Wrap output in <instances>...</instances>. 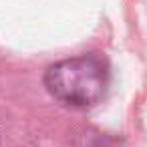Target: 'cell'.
Wrapping results in <instances>:
<instances>
[{"label":"cell","mask_w":147,"mask_h":147,"mask_svg":"<svg viewBox=\"0 0 147 147\" xmlns=\"http://www.w3.org/2000/svg\"><path fill=\"white\" fill-rule=\"evenodd\" d=\"M45 87L59 103L73 109H89L107 93L109 67L97 55L67 59L47 69Z\"/></svg>","instance_id":"6da1fadb"}]
</instances>
